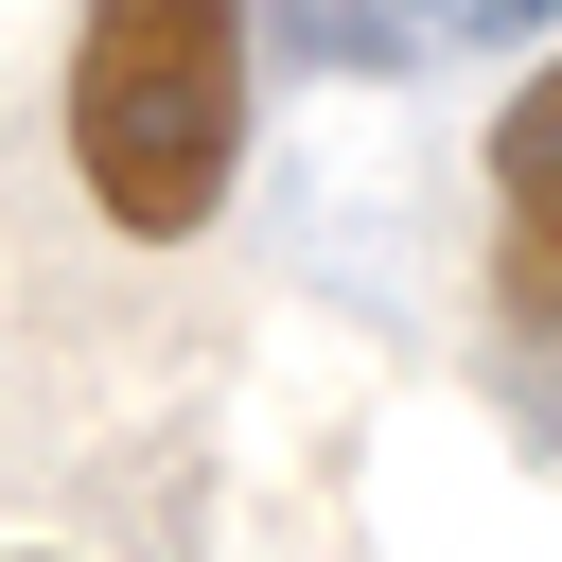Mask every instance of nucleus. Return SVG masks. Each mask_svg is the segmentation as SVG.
<instances>
[{
	"mask_svg": "<svg viewBox=\"0 0 562 562\" xmlns=\"http://www.w3.org/2000/svg\"><path fill=\"white\" fill-rule=\"evenodd\" d=\"M492 299L509 334H562V53L492 105Z\"/></svg>",
	"mask_w": 562,
	"mask_h": 562,
	"instance_id": "nucleus-2",
	"label": "nucleus"
},
{
	"mask_svg": "<svg viewBox=\"0 0 562 562\" xmlns=\"http://www.w3.org/2000/svg\"><path fill=\"white\" fill-rule=\"evenodd\" d=\"M70 176L123 246H193L246 176V0H88L70 18Z\"/></svg>",
	"mask_w": 562,
	"mask_h": 562,
	"instance_id": "nucleus-1",
	"label": "nucleus"
},
{
	"mask_svg": "<svg viewBox=\"0 0 562 562\" xmlns=\"http://www.w3.org/2000/svg\"><path fill=\"white\" fill-rule=\"evenodd\" d=\"M18 562H35V544H18Z\"/></svg>",
	"mask_w": 562,
	"mask_h": 562,
	"instance_id": "nucleus-4",
	"label": "nucleus"
},
{
	"mask_svg": "<svg viewBox=\"0 0 562 562\" xmlns=\"http://www.w3.org/2000/svg\"><path fill=\"white\" fill-rule=\"evenodd\" d=\"M404 35H422V53H439V35H457V53H509V35H544V0H404Z\"/></svg>",
	"mask_w": 562,
	"mask_h": 562,
	"instance_id": "nucleus-3",
	"label": "nucleus"
}]
</instances>
